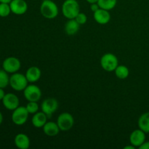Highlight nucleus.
<instances>
[{"instance_id":"nucleus-1","label":"nucleus","mask_w":149,"mask_h":149,"mask_svg":"<svg viewBox=\"0 0 149 149\" xmlns=\"http://www.w3.org/2000/svg\"><path fill=\"white\" fill-rule=\"evenodd\" d=\"M62 13L68 19H75L80 13V7L77 0H65L62 5Z\"/></svg>"},{"instance_id":"nucleus-21","label":"nucleus","mask_w":149,"mask_h":149,"mask_svg":"<svg viewBox=\"0 0 149 149\" xmlns=\"http://www.w3.org/2000/svg\"><path fill=\"white\" fill-rule=\"evenodd\" d=\"M117 3V0H98L97 4L100 8L106 10H111L114 8Z\"/></svg>"},{"instance_id":"nucleus-9","label":"nucleus","mask_w":149,"mask_h":149,"mask_svg":"<svg viewBox=\"0 0 149 149\" xmlns=\"http://www.w3.org/2000/svg\"><path fill=\"white\" fill-rule=\"evenodd\" d=\"M58 108V102L55 98H47L44 100L41 106L42 111L47 116L48 118H50L52 115L55 113Z\"/></svg>"},{"instance_id":"nucleus-15","label":"nucleus","mask_w":149,"mask_h":149,"mask_svg":"<svg viewBox=\"0 0 149 149\" xmlns=\"http://www.w3.org/2000/svg\"><path fill=\"white\" fill-rule=\"evenodd\" d=\"M16 146L20 149H28L30 146V139L26 134H17L14 140Z\"/></svg>"},{"instance_id":"nucleus-3","label":"nucleus","mask_w":149,"mask_h":149,"mask_svg":"<svg viewBox=\"0 0 149 149\" xmlns=\"http://www.w3.org/2000/svg\"><path fill=\"white\" fill-rule=\"evenodd\" d=\"M118 58L114 54L106 53L101 57L100 65L102 68L106 71H113L119 65Z\"/></svg>"},{"instance_id":"nucleus-32","label":"nucleus","mask_w":149,"mask_h":149,"mask_svg":"<svg viewBox=\"0 0 149 149\" xmlns=\"http://www.w3.org/2000/svg\"><path fill=\"white\" fill-rule=\"evenodd\" d=\"M2 122H3V115L2 113H1V111H0V125L2 123Z\"/></svg>"},{"instance_id":"nucleus-2","label":"nucleus","mask_w":149,"mask_h":149,"mask_svg":"<svg viewBox=\"0 0 149 149\" xmlns=\"http://www.w3.org/2000/svg\"><path fill=\"white\" fill-rule=\"evenodd\" d=\"M40 13L45 18L54 19L58 15V7L52 0H44L40 6Z\"/></svg>"},{"instance_id":"nucleus-4","label":"nucleus","mask_w":149,"mask_h":149,"mask_svg":"<svg viewBox=\"0 0 149 149\" xmlns=\"http://www.w3.org/2000/svg\"><path fill=\"white\" fill-rule=\"evenodd\" d=\"M28 80L26 75L20 73H14L10 77V85L16 91H23L28 86Z\"/></svg>"},{"instance_id":"nucleus-14","label":"nucleus","mask_w":149,"mask_h":149,"mask_svg":"<svg viewBox=\"0 0 149 149\" xmlns=\"http://www.w3.org/2000/svg\"><path fill=\"white\" fill-rule=\"evenodd\" d=\"M42 72L41 70L36 66H31L28 68L26 73V77L28 81L30 83L36 82L40 79Z\"/></svg>"},{"instance_id":"nucleus-25","label":"nucleus","mask_w":149,"mask_h":149,"mask_svg":"<svg viewBox=\"0 0 149 149\" xmlns=\"http://www.w3.org/2000/svg\"><path fill=\"white\" fill-rule=\"evenodd\" d=\"M75 20L79 25H83L87 23V17L84 13H79L75 17Z\"/></svg>"},{"instance_id":"nucleus-28","label":"nucleus","mask_w":149,"mask_h":149,"mask_svg":"<svg viewBox=\"0 0 149 149\" xmlns=\"http://www.w3.org/2000/svg\"><path fill=\"white\" fill-rule=\"evenodd\" d=\"M4 95H5V93H4V91L3 90V88H0V100H2Z\"/></svg>"},{"instance_id":"nucleus-29","label":"nucleus","mask_w":149,"mask_h":149,"mask_svg":"<svg viewBox=\"0 0 149 149\" xmlns=\"http://www.w3.org/2000/svg\"><path fill=\"white\" fill-rule=\"evenodd\" d=\"M135 147L131 144V146H127L124 147V149H135Z\"/></svg>"},{"instance_id":"nucleus-18","label":"nucleus","mask_w":149,"mask_h":149,"mask_svg":"<svg viewBox=\"0 0 149 149\" xmlns=\"http://www.w3.org/2000/svg\"><path fill=\"white\" fill-rule=\"evenodd\" d=\"M79 29V24L75 19H68V21L65 23V31L68 35L72 36L76 34Z\"/></svg>"},{"instance_id":"nucleus-27","label":"nucleus","mask_w":149,"mask_h":149,"mask_svg":"<svg viewBox=\"0 0 149 149\" xmlns=\"http://www.w3.org/2000/svg\"><path fill=\"white\" fill-rule=\"evenodd\" d=\"M140 149H149V141L148 142H144L141 146L139 147Z\"/></svg>"},{"instance_id":"nucleus-19","label":"nucleus","mask_w":149,"mask_h":149,"mask_svg":"<svg viewBox=\"0 0 149 149\" xmlns=\"http://www.w3.org/2000/svg\"><path fill=\"white\" fill-rule=\"evenodd\" d=\"M138 127L146 133H149V112L144 113L138 119Z\"/></svg>"},{"instance_id":"nucleus-20","label":"nucleus","mask_w":149,"mask_h":149,"mask_svg":"<svg viewBox=\"0 0 149 149\" xmlns=\"http://www.w3.org/2000/svg\"><path fill=\"white\" fill-rule=\"evenodd\" d=\"M114 71L116 77L119 78V79H125L126 78H127L130 74V71L126 65H118Z\"/></svg>"},{"instance_id":"nucleus-24","label":"nucleus","mask_w":149,"mask_h":149,"mask_svg":"<svg viewBox=\"0 0 149 149\" xmlns=\"http://www.w3.org/2000/svg\"><path fill=\"white\" fill-rule=\"evenodd\" d=\"M26 107L29 113L31 114H34L36 112H38V110H39V105H38L37 102L29 101Z\"/></svg>"},{"instance_id":"nucleus-12","label":"nucleus","mask_w":149,"mask_h":149,"mask_svg":"<svg viewBox=\"0 0 149 149\" xmlns=\"http://www.w3.org/2000/svg\"><path fill=\"white\" fill-rule=\"evenodd\" d=\"M10 6L12 13L18 15L25 14L28 10V4L25 0H12Z\"/></svg>"},{"instance_id":"nucleus-11","label":"nucleus","mask_w":149,"mask_h":149,"mask_svg":"<svg viewBox=\"0 0 149 149\" xmlns=\"http://www.w3.org/2000/svg\"><path fill=\"white\" fill-rule=\"evenodd\" d=\"M146 141V132H144L142 130H135L130 135V144L136 148H139L143 143Z\"/></svg>"},{"instance_id":"nucleus-23","label":"nucleus","mask_w":149,"mask_h":149,"mask_svg":"<svg viewBox=\"0 0 149 149\" xmlns=\"http://www.w3.org/2000/svg\"><path fill=\"white\" fill-rule=\"evenodd\" d=\"M11 13L10 4L7 3H0V17H7Z\"/></svg>"},{"instance_id":"nucleus-10","label":"nucleus","mask_w":149,"mask_h":149,"mask_svg":"<svg viewBox=\"0 0 149 149\" xmlns=\"http://www.w3.org/2000/svg\"><path fill=\"white\" fill-rule=\"evenodd\" d=\"M2 103L4 107L10 111H14L19 106V98L16 95L13 93L5 94L4 98L2 99Z\"/></svg>"},{"instance_id":"nucleus-7","label":"nucleus","mask_w":149,"mask_h":149,"mask_svg":"<svg viewBox=\"0 0 149 149\" xmlns=\"http://www.w3.org/2000/svg\"><path fill=\"white\" fill-rule=\"evenodd\" d=\"M24 97L28 101L38 102L42 97V91L38 86L34 84L28 85L23 90Z\"/></svg>"},{"instance_id":"nucleus-31","label":"nucleus","mask_w":149,"mask_h":149,"mask_svg":"<svg viewBox=\"0 0 149 149\" xmlns=\"http://www.w3.org/2000/svg\"><path fill=\"white\" fill-rule=\"evenodd\" d=\"M12 1V0H0V3H7V4H10Z\"/></svg>"},{"instance_id":"nucleus-5","label":"nucleus","mask_w":149,"mask_h":149,"mask_svg":"<svg viewBox=\"0 0 149 149\" xmlns=\"http://www.w3.org/2000/svg\"><path fill=\"white\" fill-rule=\"evenodd\" d=\"M57 124L60 130L62 131H68L73 127L74 125V119L72 115L68 112H64L58 116Z\"/></svg>"},{"instance_id":"nucleus-16","label":"nucleus","mask_w":149,"mask_h":149,"mask_svg":"<svg viewBox=\"0 0 149 149\" xmlns=\"http://www.w3.org/2000/svg\"><path fill=\"white\" fill-rule=\"evenodd\" d=\"M47 118V116L43 111L36 112L32 117L31 123L34 127L42 128L46 124Z\"/></svg>"},{"instance_id":"nucleus-22","label":"nucleus","mask_w":149,"mask_h":149,"mask_svg":"<svg viewBox=\"0 0 149 149\" xmlns=\"http://www.w3.org/2000/svg\"><path fill=\"white\" fill-rule=\"evenodd\" d=\"M8 84H10V77L7 72L4 69L0 70V88H5Z\"/></svg>"},{"instance_id":"nucleus-13","label":"nucleus","mask_w":149,"mask_h":149,"mask_svg":"<svg viewBox=\"0 0 149 149\" xmlns=\"http://www.w3.org/2000/svg\"><path fill=\"white\" fill-rule=\"evenodd\" d=\"M94 19L99 24H107L111 20V15L109 10L99 8L97 11L94 13Z\"/></svg>"},{"instance_id":"nucleus-6","label":"nucleus","mask_w":149,"mask_h":149,"mask_svg":"<svg viewBox=\"0 0 149 149\" xmlns=\"http://www.w3.org/2000/svg\"><path fill=\"white\" fill-rule=\"evenodd\" d=\"M29 111L24 106H18L15 109L12 114V120L16 125H23L27 122L29 118Z\"/></svg>"},{"instance_id":"nucleus-30","label":"nucleus","mask_w":149,"mask_h":149,"mask_svg":"<svg viewBox=\"0 0 149 149\" xmlns=\"http://www.w3.org/2000/svg\"><path fill=\"white\" fill-rule=\"evenodd\" d=\"M86 1L91 4H94V3H97V1H98V0H86Z\"/></svg>"},{"instance_id":"nucleus-26","label":"nucleus","mask_w":149,"mask_h":149,"mask_svg":"<svg viewBox=\"0 0 149 149\" xmlns=\"http://www.w3.org/2000/svg\"><path fill=\"white\" fill-rule=\"evenodd\" d=\"M99 8H100V7H99V5L97 4V3H94V4H90V9H91V10L93 13L97 11Z\"/></svg>"},{"instance_id":"nucleus-17","label":"nucleus","mask_w":149,"mask_h":149,"mask_svg":"<svg viewBox=\"0 0 149 149\" xmlns=\"http://www.w3.org/2000/svg\"><path fill=\"white\" fill-rule=\"evenodd\" d=\"M42 128L44 133L50 137L57 135L61 130L58 124L53 122H47Z\"/></svg>"},{"instance_id":"nucleus-8","label":"nucleus","mask_w":149,"mask_h":149,"mask_svg":"<svg viewBox=\"0 0 149 149\" xmlns=\"http://www.w3.org/2000/svg\"><path fill=\"white\" fill-rule=\"evenodd\" d=\"M20 66H21V63H20V60L15 57L7 58L3 61L2 63L3 69L10 74H14L17 72L20 68Z\"/></svg>"}]
</instances>
